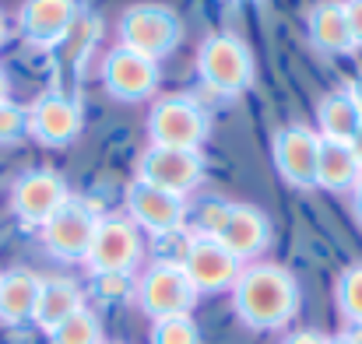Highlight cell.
I'll return each instance as SVG.
<instances>
[{"mask_svg":"<svg viewBox=\"0 0 362 344\" xmlns=\"http://www.w3.org/2000/svg\"><path fill=\"white\" fill-rule=\"evenodd\" d=\"M233 309L253 331H281L299 313V281L281 263H246L233 285Z\"/></svg>","mask_w":362,"mask_h":344,"instance_id":"6da1fadb","label":"cell"},{"mask_svg":"<svg viewBox=\"0 0 362 344\" xmlns=\"http://www.w3.org/2000/svg\"><path fill=\"white\" fill-rule=\"evenodd\" d=\"M194 64H197L201 81L215 95H226V99H236L243 92H250L253 78H257V64H253L250 46L243 42L240 35H233V32L204 35L201 46H197Z\"/></svg>","mask_w":362,"mask_h":344,"instance_id":"7a4b0ae2","label":"cell"},{"mask_svg":"<svg viewBox=\"0 0 362 344\" xmlns=\"http://www.w3.org/2000/svg\"><path fill=\"white\" fill-rule=\"evenodd\" d=\"M117 35H120L117 46H127V49H134V53H141V57L158 64L162 57H169L180 46L183 21H180V14L169 4L144 0V4H130L120 14Z\"/></svg>","mask_w":362,"mask_h":344,"instance_id":"3957f363","label":"cell"},{"mask_svg":"<svg viewBox=\"0 0 362 344\" xmlns=\"http://www.w3.org/2000/svg\"><path fill=\"white\" fill-rule=\"evenodd\" d=\"M134 299H137L141 313H148L151 320L190 316L197 306V288L190 285L180 260L162 256L151 267H144V274L134 281Z\"/></svg>","mask_w":362,"mask_h":344,"instance_id":"277c9868","label":"cell"},{"mask_svg":"<svg viewBox=\"0 0 362 344\" xmlns=\"http://www.w3.org/2000/svg\"><path fill=\"white\" fill-rule=\"evenodd\" d=\"M204 155L187 148H155L148 144L137 158V183H148L162 194L183 197L204 183Z\"/></svg>","mask_w":362,"mask_h":344,"instance_id":"5b68a950","label":"cell"},{"mask_svg":"<svg viewBox=\"0 0 362 344\" xmlns=\"http://www.w3.org/2000/svg\"><path fill=\"white\" fill-rule=\"evenodd\" d=\"M148 137L155 148L201 151L208 137V116L190 95H165L148 113Z\"/></svg>","mask_w":362,"mask_h":344,"instance_id":"8992f818","label":"cell"},{"mask_svg":"<svg viewBox=\"0 0 362 344\" xmlns=\"http://www.w3.org/2000/svg\"><path fill=\"white\" fill-rule=\"evenodd\" d=\"M95 229H99V215L88 201H78V197H67V204L42 225V246L57 256V260H81L88 256V246L95 239Z\"/></svg>","mask_w":362,"mask_h":344,"instance_id":"52a82bcc","label":"cell"},{"mask_svg":"<svg viewBox=\"0 0 362 344\" xmlns=\"http://www.w3.org/2000/svg\"><path fill=\"white\" fill-rule=\"evenodd\" d=\"M141 263V229L130 218H99L85 267L95 274H134Z\"/></svg>","mask_w":362,"mask_h":344,"instance_id":"ba28073f","label":"cell"},{"mask_svg":"<svg viewBox=\"0 0 362 344\" xmlns=\"http://www.w3.org/2000/svg\"><path fill=\"white\" fill-rule=\"evenodd\" d=\"M180 263H183L190 285L197 288V295L201 292H233L243 271L240 260L218 239H208V235H190L183 242Z\"/></svg>","mask_w":362,"mask_h":344,"instance_id":"9c48e42d","label":"cell"},{"mask_svg":"<svg viewBox=\"0 0 362 344\" xmlns=\"http://www.w3.org/2000/svg\"><path fill=\"white\" fill-rule=\"evenodd\" d=\"M28 137H35L46 148H67L78 141L81 126H85V109L74 95L67 92H42L28 109Z\"/></svg>","mask_w":362,"mask_h":344,"instance_id":"30bf717a","label":"cell"},{"mask_svg":"<svg viewBox=\"0 0 362 344\" xmlns=\"http://www.w3.org/2000/svg\"><path fill=\"white\" fill-rule=\"evenodd\" d=\"M67 183L60 172L53 169H32L25 176L14 179L11 186V211L18 215L21 225H32V229H42L64 204H67Z\"/></svg>","mask_w":362,"mask_h":344,"instance_id":"8fae6325","label":"cell"},{"mask_svg":"<svg viewBox=\"0 0 362 344\" xmlns=\"http://www.w3.org/2000/svg\"><path fill=\"white\" fill-rule=\"evenodd\" d=\"M158 81H162V71L155 60L127 49V46H113L103 60V85L113 99L120 102H141V99H151L158 92Z\"/></svg>","mask_w":362,"mask_h":344,"instance_id":"7c38bea8","label":"cell"},{"mask_svg":"<svg viewBox=\"0 0 362 344\" xmlns=\"http://www.w3.org/2000/svg\"><path fill=\"white\" fill-rule=\"evenodd\" d=\"M274 155V169L281 172V179L296 190H313L317 186V155H320V137L310 126H281L274 134L271 144Z\"/></svg>","mask_w":362,"mask_h":344,"instance_id":"4fadbf2b","label":"cell"},{"mask_svg":"<svg viewBox=\"0 0 362 344\" xmlns=\"http://www.w3.org/2000/svg\"><path fill=\"white\" fill-rule=\"evenodd\" d=\"M127 218L137 225V229L151 232L158 239L165 235H176V232L187 225L190 211H187V201L183 197H173V194H162L148 183H130L127 186Z\"/></svg>","mask_w":362,"mask_h":344,"instance_id":"5bb4252c","label":"cell"},{"mask_svg":"<svg viewBox=\"0 0 362 344\" xmlns=\"http://www.w3.org/2000/svg\"><path fill=\"white\" fill-rule=\"evenodd\" d=\"M81 14L78 0H25L18 11L21 35L39 49H57Z\"/></svg>","mask_w":362,"mask_h":344,"instance_id":"9a60e30c","label":"cell"},{"mask_svg":"<svg viewBox=\"0 0 362 344\" xmlns=\"http://www.w3.org/2000/svg\"><path fill=\"white\" fill-rule=\"evenodd\" d=\"M218 242L240 260L243 267L257 263V256L271 246V222L253 204H233V215H229L226 229L218 235Z\"/></svg>","mask_w":362,"mask_h":344,"instance_id":"2e32d148","label":"cell"},{"mask_svg":"<svg viewBox=\"0 0 362 344\" xmlns=\"http://www.w3.org/2000/svg\"><path fill=\"white\" fill-rule=\"evenodd\" d=\"M306 32H310V42L327 57H345V53L356 49V39H352L341 0H320L306 14Z\"/></svg>","mask_w":362,"mask_h":344,"instance_id":"e0dca14e","label":"cell"},{"mask_svg":"<svg viewBox=\"0 0 362 344\" xmlns=\"http://www.w3.org/2000/svg\"><path fill=\"white\" fill-rule=\"evenodd\" d=\"M78 309H85V292L78 281L71 278H46L39 285V299H35V313H32V324L39 331H57L67 316H74Z\"/></svg>","mask_w":362,"mask_h":344,"instance_id":"ac0fdd59","label":"cell"},{"mask_svg":"<svg viewBox=\"0 0 362 344\" xmlns=\"http://www.w3.org/2000/svg\"><path fill=\"white\" fill-rule=\"evenodd\" d=\"M39 285H42V278H35L25 267L4 271L0 274V324H7V327L28 324L32 313H35Z\"/></svg>","mask_w":362,"mask_h":344,"instance_id":"d6986e66","label":"cell"},{"mask_svg":"<svg viewBox=\"0 0 362 344\" xmlns=\"http://www.w3.org/2000/svg\"><path fill=\"white\" fill-rule=\"evenodd\" d=\"M359 162L352 155L349 144L338 141H320V155H317V186L331 190V194H345L356 186L359 179Z\"/></svg>","mask_w":362,"mask_h":344,"instance_id":"ffe728a7","label":"cell"},{"mask_svg":"<svg viewBox=\"0 0 362 344\" xmlns=\"http://www.w3.org/2000/svg\"><path fill=\"white\" fill-rule=\"evenodd\" d=\"M359 113L352 106V99L341 92H327L320 102H317V137L320 141H338V144H349L359 130Z\"/></svg>","mask_w":362,"mask_h":344,"instance_id":"44dd1931","label":"cell"},{"mask_svg":"<svg viewBox=\"0 0 362 344\" xmlns=\"http://www.w3.org/2000/svg\"><path fill=\"white\" fill-rule=\"evenodd\" d=\"M46 338H49V344H106L103 341V324L92 309H78L74 316H67Z\"/></svg>","mask_w":362,"mask_h":344,"instance_id":"7402d4cb","label":"cell"},{"mask_svg":"<svg viewBox=\"0 0 362 344\" xmlns=\"http://www.w3.org/2000/svg\"><path fill=\"white\" fill-rule=\"evenodd\" d=\"M334 302H338V313L352 324H362V263H349L341 274H338V285H334Z\"/></svg>","mask_w":362,"mask_h":344,"instance_id":"603a6c76","label":"cell"},{"mask_svg":"<svg viewBox=\"0 0 362 344\" xmlns=\"http://www.w3.org/2000/svg\"><path fill=\"white\" fill-rule=\"evenodd\" d=\"M95 39H99V21H95L88 11H81V14L74 18L71 32L64 35L60 49H64V57H67L71 64H81V60H85V53L92 49V42H95Z\"/></svg>","mask_w":362,"mask_h":344,"instance_id":"cb8c5ba5","label":"cell"},{"mask_svg":"<svg viewBox=\"0 0 362 344\" xmlns=\"http://www.w3.org/2000/svg\"><path fill=\"white\" fill-rule=\"evenodd\" d=\"M151 344H201V331L194 316H165L151 320Z\"/></svg>","mask_w":362,"mask_h":344,"instance_id":"d4e9b609","label":"cell"},{"mask_svg":"<svg viewBox=\"0 0 362 344\" xmlns=\"http://www.w3.org/2000/svg\"><path fill=\"white\" fill-rule=\"evenodd\" d=\"M229 215H233V201H218V197L201 201V204L194 208V235L218 239L222 229H226V222H229Z\"/></svg>","mask_w":362,"mask_h":344,"instance_id":"484cf974","label":"cell"},{"mask_svg":"<svg viewBox=\"0 0 362 344\" xmlns=\"http://www.w3.org/2000/svg\"><path fill=\"white\" fill-rule=\"evenodd\" d=\"M28 134V116L18 102H0V144H14Z\"/></svg>","mask_w":362,"mask_h":344,"instance_id":"4316f807","label":"cell"},{"mask_svg":"<svg viewBox=\"0 0 362 344\" xmlns=\"http://www.w3.org/2000/svg\"><path fill=\"white\" fill-rule=\"evenodd\" d=\"M95 292L106 302H120L134 295V274H95Z\"/></svg>","mask_w":362,"mask_h":344,"instance_id":"83f0119b","label":"cell"},{"mask_svg":"<svg viewBox=\"0 0 362 344\" xmlns=\"http://www.w3.org/2000/svg\"><path fill=\"white\" fill-rule=\"evenodd\" d=\"M345 18H349L356 46H362V0H345Z\"/></svg>","mask_w":362,"mask_h":344,"instance_id":"f1b7e54d","label":"cell"},{"mask_svg":"<svg viewBox=\"0 0 362 344\" xmlns=\"http://www.w3.org/2000/svg\"><path fill=\"white\" fill-rule=\"evenodd\" d=\"M281 344H327V338L317 334V331H296V334H288Z\"/></svg>","mask_w":362,"mask_h":344,"instance_id":"f546056e","label":"cell"},{"mask_svg":"<svg viewBox=\"0 0 362 344\" xmlns=\"http://www.w3.org/2000/svg\"><path fill=\"white\" fill-rule=\"evenodd\" d=\"M345 95L352 99V106H356V113H359V119H362V71L349 81V88H345Z\"/></svg>","mask_w":362,"mask_h":344,"instance_id":"4dcf8cb0","label":"cell"},{"mask_svg":"<svg viewBox=\"0 0 362 344\" xmlns=\"http://www.w3.org/2000/svg\"><path fill=\"white\" fill-rule=\"evenodd\" d=\"M352 211H356V222L362 225V176L356 179V186H352Z\"/></svg>","mask_w":362,"mask_h":344,"instance_id":"1f68e13d","label":"cell"},{"mask_svg":"<svg viewBox=\"0 0 362 344\" xmlns=\"http://www.w3.org/2000/svg\"><path fill=\"white\" fill-rule=\"evenodd\" d=\"M349 148H352V155H356V162H359V172H362V123H359V130H356V137L349 141Z\"/></svg>","mask_w":362,"mask_h":344,"instance_id":"d6a6232c","label":"cell"},{"mask_svg":"<svg viewBox=\"0 0 362 344\" xmlns=\"http://www.w3.org/2000/svg\"><path fill=\"white\" fill-rule=\"evenodd\" d=\"M345 338H349V344H362V324H352L345 331Z\"/></svg>","mask_w":362,"mask_h":344,"instance_id":"836d02e7","label":"cell"},{"mask_svg":"<svg viewBox=\"0 0 362 344\" xmlns=\"http://www.w3.org/2000/svg\"><path fill=\"white\" fill-rule=\"evenodd\" d=\"M7 99H11V81H7V74L0 67V102H7Z\"/></svg>","mask_w":362,"mask_h":344,"instance_id":"e575fe53","label":"cell"},{"mask_svg":"<svg viewBox=\"0 0 362 344\" xmlns=\"http://www.w3.org/2000/svg\"><path fill=\"white\" fill-rule=\"evenodd\" d=\"M327 344H349V338H345V334H338V338H327Z\"/></svg>","mask_w":362,"mask_h":344,"instance_id":"d590c367","label":"cell"},{"mask_svg":"<svg viewBox=\"0 0 362 344\" xmlns=\"http://www.w3.org/2000/svg\"><path fill=\"white\" fill-rule=\"evenodd\" d=\"M4 39H7V28H4V14H0V46H4Z\"/></svg>","mask_w":362,"mask_h":344,"instance_id":"8d00e7d4","label":"cell"},{"mask_svg":"<svg viewBox=\"0 0 362 344\" xmlns=\"http://www.w3.org/2000/svg\"><path fill=\"white\" fill-rule=\"evenodd\" d=\"M233 4H253V0H233Z\"/></svg>","mask_w":362,"mask_h":344,"instance_id":"74e56055","label":"cell"}]
</instances>
